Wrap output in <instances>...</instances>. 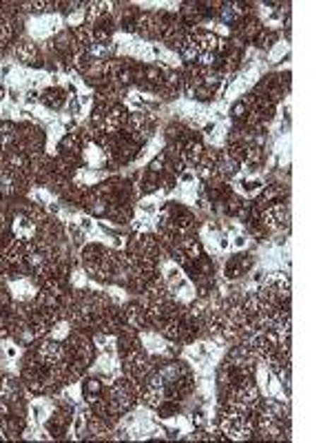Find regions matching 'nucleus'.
Instances as JSON below:
<instances>
[{"label": "nucleus", "instance_id": "obj_1", "mask_svg": "<svg viewBox=\"0 0 332 443\" xmlns=\"http://www.w3.org/2000/svg\"><path fill=\"white\" fill-rule=\"evenodd\" d=\"M120 249H111L109 244L102 242H87L78 251V266L87 273L89 282L97 286H111V275L115 259H118Z\"/></svg>", "mask_w": 332, "mask_h": 443}, {"label": "nucleus", "instance_id": "obj_2", "mask_svg": "<svg viewBox=\"0 0 332 443\" xmlns=\"http://www.w3.org/2000/svg\"><path fill=\"white\" fill-rule=\"evenodd\" d=\"M105 401L111 410V415L122 419L126 413H131V410H136L140 406V390L129 377L115 374L111 382H107Z\"/></svg>", "mask_w": 332, "mask_h": 443}, {"label": "nucleus", "instance_id": "obj_3", "mask_svg": "<svg viewBox=\"0 0 332 443\" xmlns=\"http://www.w3.org/2000/svg\"><path fill=\"white\" fill-rule=\"evenodd\" d=\"M76 403L71 399H66L62 395L54 397V408L49 417L42 421V430L45 435L52 439V441H60V439H66L71 432V423H73V417H76Z\"/></svg>", "mask_w": 332, "mask_h": 443}, {"label": "nucleus", "instance_id": "obj_4", "mask_svg": "<svg viewBox=\"0 0 332 443\" xmlns=\"http://www.w3.org/2000/svg\"><path fill=\"white\" fill-rule=\"evenodd\" d=\"M126 118H129L126 105H93L87 122L100 136H113L124 131Z\"/></svg>", "mask_w": 332, "mask_h": 443}, {"label": "nucleus", "instance_id": "obj_5", "mask_svg": "<svg viewBox=\"0 0 332 443\" xmlns=\"http://www.w3.org/2000/svg\"><path fill=\"white\" fill-rule=\"evenodd\" d=\"M118 364H120V374L129 377V379L136 384L138 390H140L144 379L155 368V359L151 357V353H148L144 346H138V348H133L131 353L118 357Z\"/></svg>", "mask_w": 332, "mask_h": 443}, {"label": "nucleus", "instance_id": "obj_6", "mask_svg": "<svg viewBox=\"0 0 332 443\" xmlns=\"http://www.w3.org/2000/svg\"><path fill=\"white\" fill-rule=\"evenodd\" d=\"M47 131L36 120H23L18 122V142L16 149L29 155L31 160L47 153Z\"/></svg>", "mask_w": 332, "mask_h": 443}, {"label": "nucleus", "instance_id": "obj_7", "mask_svg": "<svg viewBox=\"0 0 332 443\" xmlns=\"http://www.w3.org/2000/svg\"><path fill=\"white\" fill-rule=\"evenodd\" d=\"M155 129H158V118H155L153 111H148V109H133V111H129V118H126V124H124V134L131 140H136L138 144L146 146L148 142L153 140Z\"/></svg>", "mask_w": 332, "mask_h": 443}, {"label": "nucleus", "instance_id": "obj_8", "mask_svg": "<svg viewBox=\"0 0 332 443\" xmlns=\"http://www.w3.org/2000/svg\"><path fill=\"white\" fill-rule=\"evenodd\" d=\"M9 56L23 64L27 69H42L45 67V60H42V52H40V42H36L31 36H20L18 40L13 42Z\"/></svg>", "mask_w": 332, "mask_h": 443}, {"label": "nucleus", "instance_id": "obj_9", "mask_svg": "<svg viewBox=\"0 0 332 443\" xmlns=\"http://www.w3.org/2000/svg\"><path fill=\"white\" fill-rule=\"evenodd\" d=\"M261 390L257 386V382H246V384H239L230 390V397H228V403L226 406H232L242 410V413H253V410L259 408L261 403Z\"/></svg>", "mask_w": 332, "mask_h": 443}, {"label": "nucleus", "instance_id": "obj_10", "mask_svg": "<svg viewBox=\"0 0 332 443\" xmlns=\"http://www.w3.org/2000/svg\"><path fill=\"white\" fill-rule=\"evenodd\" d=\"M257 266V259L253 253H248V251H239V253H232L226 261H224V266H222V275H224V280L230 282V284H235V282H242L244 277L251 273L253 268Z\"/></svg>", "mask_w": 332, "mask_h": 443}, {"label": "nucleus", "instance_id": "obj_11", "mask_svg": "<svg viewBox=\"0 0 332 443\" xmlns=\"http://www.w3.org/2000/svg\"><path fill=\"white\" fill-rule=\"evenodd\" d=\"M259 224L263 228H268L271 233L281 231L284 226L288 231V228H290V204H288V200L286 202H273L268 206H263Z\"/></svg>", "mask_w": 332, "mask_h": 443}, {"label": "nucleus", "instance_id": "obj_12", "mask_svg": "<svg viewBox=\"0 0 332 443\" xmlns=\"http://www.w3.org/2000/svg\"><path fill=\"white\" fill-rule=\"evenodd\" d=\"M142 9L133 3H113V23L115 29L122 31L124 36H136V27Z\"/></svg>", "mask_w": 332, "mask_h": 443}, {"label": "nucleus", "instance_id": "obj_13", "mask_svg": "<svg viewBox=\"0 0 332 443\" xmlns=\"http://www.w3.org/2000/svg\"><path fill=\"white\" fill-rule=\"evenodd\" d=\"M138 60L133 58H124V56H115L109 62H105V73L109 82H115V85L122 87H133V67H136Z\"/></svg>", "mask_w": 332, "mask_h": 443}, {"label": "nucleus", "instance_id": "obj_14", "mask_svg": "<svg viewBox=\"0 0 332 443\" xmlns=\"http://www.w3.org/2000/svg\"><path fill=\"white\" fill-rule=\"evenodd\" d=\"M160 29H162L160 11H142L136 27V38L146 45H155L160 42Z\"/></svg>", "mask_w": 332, "mask_h": 443}, {"label": "nucleus", "instance_id": "obj_15", "mask_svg": "<svg viewBox=\"0 0 332 443\" xmlns=\"http://www.w3.org/2000/svg\"><path fill=\"white\" fill-rule=\"evenodd\" d=\"M78 386H80V399L85 401L87 406H91V403H95V401H100L105 397L107 382L100 374H95V372H87L78 382Z\"/></svg>", "mask_w": 332, "mask_h": 443}, {"label": "nucleus", "instance_id": "obj_16", "mask_svg": "<svg viewBox=\"0 0 332 443\" xmlns=\"http://www.w3.org/2000/svg\"><path fill=\"white\" fill-rule=\"evenodd\" d=\"M204 151H206V142L199 138L197 134L189 136L184 142L179 144V155H182V162H184L186 169H195L199 162L204 158Z\"/></svg>", "mask_w": 332, "mask_h": 443}, {"label": "nucleus", "instance_id": "obj_17", "mask_svg": "<svg viewBox=\"0 0 332 443\" xmlns=\"http://www.w3.org/2000/svg\"><path fill=\"white\" fill-rule=\"evenodd\" d=\"M56 175V160L54 155L49 153H42L38 158L31 160V179L36 187H47L49 182H52V177Z\"/></svg>", "mask_w": 332, "mask_h": 443}, {"label": "nucleus", "instance_id": "obj_18", "mask_svg": "<svg viewBox=\"0 0 332 443\" xmlns=\"http://www.w3.org/2000/svg\"><path fill=\"white\" fill-rule=\"evenodd\" d=\"M175 13L179 16V20L184 23L186 29L204 27V23L208 20L206 11L202 9V3H197V0H186V3H179Z\"/></svg>", "mask_w": 332, "mask_h": 443}, {"label": "nucleus", "instance_id": "obj_19", "mask_svg": "<svg viewBox=\"0 0 332 443\" xmlns=\"http://www.w3.org/2000/svg\"><path fill=\"white\" fill-rule=\"evenodd\" d=\"M0 169L11 173V175L31 177V158L25 155L18 149H13V151H9L5 155H0Z\"/></svg>", "mask_w": 332, "mask_h": 443}, {"label": "nucleus", "instance_id": "obj_20", "mask_svg": "<svg viewBox=\"0 0 332 443\" xmlns=\"http://www.w3.org/2000/svg\"><path fill=\"white\" fill-rule=\"evenodd\" d=\"M66 100H69V91L60 85H49L40 91V107H45L52 113H60L66 107Z\"/></svg>", "mask_w": 332, "mask_h": 443}, {"label": "nucleus", "instance_id": "obj_21", "mask_svg": "<svg viewBox=\"0 0 332 443\" xmlns=\"http://www.w3.org/2000/svg\"><path fill=\"white\" fill-rule=\"evenodd\" d=\"M266 25H263V20L259 18L257 13H251V16H246V18H242L237 25H232L230 27V34H235V36H239L246 45L251 42L253 45V40L257 38V34L263 29Z\"/></svg>", "mask_w": 332, "mask_h": 443}, {"label": "nucleus", "instance_id": "obj_22", "mask_svg": "<svg viewBox=\"0 0 332 443\" xmlns=\"http://www.w3.org/2000/svg\"><path fill=\"white\" fill-rule=\"evenodd\" d=\"M7 288L13 302H33L38 295V284L33 277H20V280L7 282Z\"/></svg>", "mask_w": 332, "mask_h": 443}, {"label": "nucleus", "instance_id": "obj_23", "mask_svg": "<svg viewBox=\"0 0 332 443\" xmlns=\"http://www.w3.org/2000/svg\"><path fill=\"white\" fill-rule=\"evenodd\" d=\"M113 339H115V353H118V357L131 353L133 348L142 346V341H140V331H138V328L129 326V324H124V326L120 328V331H118V335H115Z\"/></svg>", "mask_w": 332, "mask_h": 443}, {"label": "nucleus", "instance_id": "obj_24", "mask_svg": "<svg viewBox=\"0 0 332 443\" xmlns=\"http://www.w3.org/2000/svg\"><path fill=\"white\" fill-rule=\"evenodd\" d=\"M82 146H85V136H82L80 126L73 131H66V134L58 140L56 144V153H66V155H80ZM54 153V155H56Z\"/></svg>", "mask_w": 332, "mask_h": 443}, {"label": "nucleus", "instance_id": "obj_25", "mask_svg": "<svg viewBox=\"0 0 332 443\" xmlns=\"http://www.w3.org/2000/svg\"><path fill=\"white\" fill-rule=\"evenodd\" d=\"M9 222H11V235L18 237L23 242H31L36 237V226L29 220L27 213H11L9 215Z\"/></svg>", "mask_w": 332, "mask_h": 443}, {"label": "nucleus", "instance_id": "obj_26", "mask_svg": "<svg viewBox=\"0 0 332 443\" xmlns=\"http://www.w3.org/2000/svg\"><path fill=\"white\" fill-rule=\"evenodd\" d=\"M263 282H266V284H271V286L277 290V295H279V300H281V302L292 300V282H290V275H288V273H284V271L266 273Z\"/></svg>", "mask_w": 332, "mask_h": 443}, {"label": "nucleus", "instance_id": "obj_27", "mask_svg": "<svg viewBox=\"0 0 332 443\" xmlns=\"http://www.w3.org/2000/svg\"><path fill=\"white\" fill-rule=\"evenodd\" d=\"M122 315H124V324L138 328V331H146V315L144 308L140 306V302L136 297H129L122 304Z\"/></svg>", "mask_w": 332, "mask_h": 443}, {"label": "nucleus", "instance_id": "obj_28", "mask_svg": "<svg viewBox=\"0 0 332 443\" xmlns=\"http://www.w3.org/2000/svg\"><path fill=\"white\" fill-rule=\"evenodd\" d=\"M80 158H82V164L89 169H105L107 167V155L97 142H85Z\"/></svg>", "mask_w": 332, "mask_h": 443}, {"label": "nucleus", "instance_id": "obj_29", "mask_svg": "<svg viewBox=\"0 0 332 443\" xmlns=\"http://www.w3.org/2000/svg\"><path fill=\"white\" fill-rule=\"evenodd\" d=\"M16 142H18V122L0 120V155L13 151Z\"/></svg>", "mask_w": 332, "mask_h": 443}, {"label": "nucleus", "instance_id": "obj_30", "mask_svg": "<svg viewBox=\"0 0 332 443\" xmlns=\"http://www.w3.org/2000/svg\"><path fill=\"white\" fill-rule=\"evenodd\" d=\"M215 171L228 182V179H232L242 171V162L232 158L226 149H220V158H218V164H215Z\"/></svg>", "mask_w": 332, "mask_h": 443}, {"label": "nucleus", "instance_id": "obj_31", "mask_svg": "<svg viewBox=\"0 0 332 443\" xmlns=\"http://www.w3.org/2000/svg\"><path fill=\"white\" fill-rule=\"evenodd\" d=\"M85 54H87L89 58H93V60L109 62L111 58L118 56V45H115L113 40H111V42H93Z\"/></svg>", "mask_w": 332, "mask_h": 443}, {"label": "nucleus", "instance_id": "obj_32", "mask_svg": "<svg viewBox=\"0 0 332 443\" xmlns=\"http://www.w3.org/2000/svg\"><path fill=\"white\" fill-rule=\"evenodd\" d=\"M253 45L259 49V52H271V49H275L279 45V34L268 27H263L257 34V38L253 40Z\"/></svg>", "mask_w": 332, "mask_h": 443}, {"label": "nucleus", "instance_id": "obj_33", "mask_svg": "<svg viewBox=\"0 0 332 443\" xmlns=\"http://www.w3.org/2000/svg\"><path fill=\"white\" fill-rule=\"evenodd\" d=\"M153 413H158V417H160L162 421H169V419L179 417V413H182V403H179V401H173V399H166L158 410H153Z\"/></svg>", "mask_w": 332, "mask_h": 443}, {"label": "nucleus", "instance_id": "obj_34", "mask_svg": "<svg viewBox=\"0 0 332 443\" xmlns=\"http://www.w3.org/2000/svg\"><path fill=\"white\" fill-rule=\"evenodd\" d=\"M189 98H193L195 102H213V100H218V89H211V87H206V85H199V87H195L193 91H191V95Z\"/></svg>", "mask_w": 332, "mask_h": 443}, {"label": "nucleus", "instance_id": "obj_35", "mask_svg": "<svg viewBox=\"0 0 332 443\" xmlns=\"http://www.w3.org/2000/svg\"><path fill=\"white\" fill-rule=\"evenodd\" d=\"M228 116H230V122H244V120H246V116H248V107H246V102L242 100V98L230 105Z\"/></svg>", "mask_w": 332, "mask_h": 443}, {"label": "nucleus", "instance_id": "obj_36", "mask_svg": "<svg viewBox=\"0 0 332 443\" xmlns=\"http://www.w3.org/2000/svg\"><path fill=\"white\" fill-rule=\"evenodd\" d=\"M11 233V222H9V213L0 206V237H5Z\"/></svg>", "mask_w": 332, "mask_h": 443}, {"label": "nucleus", "instance_id": "obj_37", "mask_svg": "<svg viewBox=\"0 0 332 443\" xmlns=\"http://www.w3.org/2000/svg\"><path fill=\"white\" fill-rule=\"evenodd\" d=\"M23 98H25V105H27V107L40 105V91H38V89H27V91L23 93Z\"/></svg>", "mask_w": 332, "mask_h": 443}, {"label": "nucleus", "instance_id": "obj_38", "mask_svg": "<svg viewBox=\"0 0 332 443\" xmlns=\"http://www.w3.org/2000/svg\"><path fill=\"white\" fill-rule=\"evenodd\" d=\"M78 226L82 228V231H85L87 235L89 233H93V228H95V222H93V218H89V215H82L80 220H78Z\"/></svg>", "mask_w": 332, "mask_h": 443}, {"label": "nucleus", "instance_id": "obj_39", "mask_svg": "<svg viewBox=\"0 0 332 443\" xmlns=\"http://www.w3.org/2000/svg\"><path fill=\"white\" fill-rule=\"evenodd\" d=\"M246 235H237L235 237V242H232V246H235V249H244V246H246Z\"/></svg>", "mask_w": 332, "mask_h": 443}, {"label": "nucleus", "instance_id": "obj_40", "mask_svg": "<svg viewBox=\"0 0 332 443\" xmlns=\"http://www.w3.org/2000/svg\"><path fill=\"white\" fill-rule=\"evenodd\" d=\"M5 98H7V87H5V82L0 80V105L5 102Z\"/></svg>", "mask_w": 332, "mask_h": 443}]
</instances>
